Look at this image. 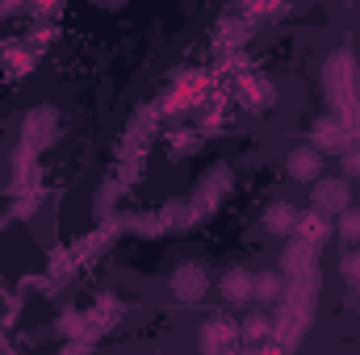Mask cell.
Segmentation results:
<instances>
[{
	"instance_id": "6da1fadb",
	"label": "cell",
	"mask_w": 360,
	"mask_h": 355,
	"mask_svg": "<svg viewBox=\"0 0 360 355\" xmlns=\"http://www.w3.org/2000/svg\"><path fill=\"white\" fill-rule=\"evenodd\" d=\"M314 205L327 209V213H335V209L344 213L348 209V184L344 180H319L314 184Z\"/></svg>"
},
{
	"instance_id": "7a4b0ae2",
	"label": "cell",
	"mask_w": 360,
	"mask_h": 355,
	"mask_svg": "<svg viewBox=\"0 0 360 355\" xmlns=\"http://www.w3.org/2000/svg\"><path fill=\"white\" fill-rule=\"evenodd\" d=\"M289 176L302 180V184H319V176H323L319 151H293V155H289Z\"/></svg>"
},
{
	"instance_id": "3957f363",
	"label": "cell",
	"mask_w": 360,
	"mask_h": 355,
	"mask_svg": "<svg viewBox=\"0 0 360 355\" xmlns=\"http://www.w3.org/2000/svg\"><path fill=\"white\" fill-rule=\"evenodd\" d=\"M314 138H319V147H323V151H344V147H348V138L340 134V126H335V121H319V126H314Z\"/></svg>"
},
{
	"instance_id": "277c9868",
	"label": "cell",
	"mask_w": 360,
	"mask_h": 355,
	"mask_svg": "<svg viewBox=\"0 0 360 355\" xmlns=\"http://www.w3.org/2000/svg\"><path fill=\"white\" fill-rule=\"evenodd\" d=\"M222 288H226V297H231V301H248V293H252V280H248V272H231Z\"/></svg>"
},
{
	"instance_id": "5b68a950",
	"label": "cell",
	"mask_w": 360,
	"mask_h": 355,
	"mask_svg": "<svg viewBox=\"0 0 360 355\" xmlns=\"http://www.w3.org/2000/svg\"><path fill=\"white\" fill-rule=\"evenodd\" d=\"M293 217H297V213H293L289 205H272V209H269V230H276V234H285V230L293 226Z\"/></svg>"
},
{
	"instance_id": "8992f818",
	"label": "cell",
	"mask_w": 360,
	"mask_h": 355,
	"mask_svg": "<svg viewBox=\"0 0 360 355\" xmlns=\"http://www.w3.org/2000/svg\"><path fill=\"white\" fill-rule=\"evenodd\" d=\"M340 234L348 243H360V209H344L340 213Z\"/></svg>"
},
{
	"instance_id": "52a82bcc",
	"label": "cell",
	"mask_w": 360,
	"mask_h": 355,
	"mask_svg": "<svg viewBox=\"0 0 360 355\" xmlns=\"http://www.w3.org/2000/svg\"><path fill=\"white\" fill-rule=\"evenodd\" d=\"M269 335V322L264 318H252V322H243V339H252V343H260Z\"/></svg>"
},
{
	"instance_id": "ba28073f",
	"label": "cell",
	"mask_w": 360,
	"mask_h": 355,
	"mask_svg": "<svg viewBox=\"0 0 360 355\" xmlns=\"http://www.w3.org/2000/svg\"><path fill=\"white\" fill-rule=\"evenodd\" d=\"M344 276H348V280H360V255L344 260Z\"/></svg>"
}]
</instances>
